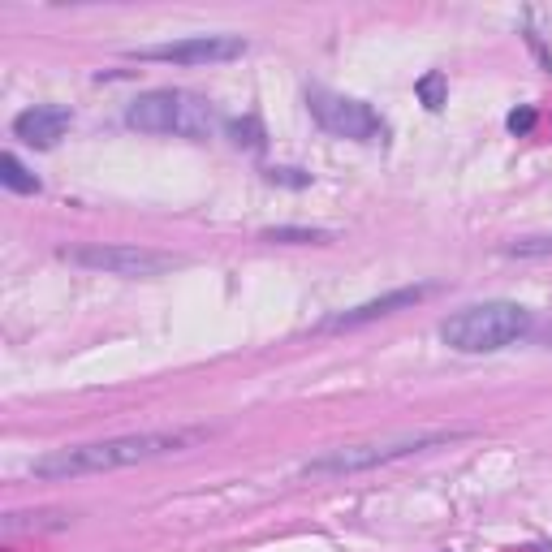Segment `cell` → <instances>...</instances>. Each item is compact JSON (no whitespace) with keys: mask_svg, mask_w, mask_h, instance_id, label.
Returning a JSON list of instances; mask_svg holds the SVG:
<instances>
[{"mask_svg":"<svg viewBox=\"0 0 552 552\" xmlns=\"http://www.w3.org/2000/svg\"><path fill=\"white\" fill-rule=\"evenodd\" d=\"M212 440V427H151V432H130V436H108V440H87V445H65L52 449L44 458L31 462L35 479L61 483V479H82V475H104V471H126V466H143L156 458H173Z\"/></svg>","mask_w":552,"mask_h":552,"instance_id":"obj_1","label":"cell"},{"mask_svg":"<svg viewBox=\"0 0 552 552\" xmlns=\"http://www.w3.org/2000/svg\"><path fill=\"white\" fill-rule=\"evenodd\" d=\"M535 333V315L522 302L492 298V302H471V307L453 311L440 324V341L458 354H496L509 345L527 341Z\"/></svg>","mask_w":552,"mask_h":552,"instance_id":"obj_2","label":"cell"},{"mask_svg":"<svg viewBox=\"0 0 552 552\" xmlns=\"http://www.w3.org/2000/svg\"><path fill=\"white\" fill-rule=\"evenodd\" d=\"M126 126L138 134H173V138H212L220 117L216 108L203 100L195 91H182V87H156V91H143L134 95L130 108H126Z\"/></svg>","mask_w":552,"mask_h":552,"instance_id":"obj_3","label":"cell"},{"mask_svg":"<svg viewBox=\"0 0 552 552\" xmlns=\"http://www.w3.org/2000/svg\"><path fill=\"white\" fill-rule=\"evenodd\" d=\"M466 432H406V436H384V440H363V445H337L320 453V458H307L298 466L302 479H341V475H358V471H376V466L414 458V453L440 449L462 440Z\"/></svg>","mask_w":552,"mask_h":552,"instance_id":"obj_4","label":"cell"},{"mask_svg":"<svg viewBox=\"0 0 552 552\" xmlns=\"http://www.w3.org/2000/svg\"><path fill=\"white\" fill-rule=\"evenodd\" d=\"M61 259L87 272H104V276H160L182 268L177 255L151 251V246H134V242H82V246H61Z\"/></svg>","mask_w":552,"mask_h":552,"instance_id":"obj_5","label":"cell"},{"mask_svg":"<svg viewBox=\"0 0 552 552\" xmlns=\"http://www.w3.org/2000/svg\"><path fill=\"white\" fill-rule=\"evenodd\" d=\"M307 113L315 117V126L328 130L333 138H350V143H384L389 138V121L367 100H354V95H341L328 87L307 91Z\"/></svg>","mask_w":552,"mask_h":552,"instance_id":"obj_6","label":"cell"},{"mask_svg":"<svg viewBox=\"0 0 552 552\" xmlns=\"http://www.w3.org/2000/svg\"><path fill=\"white\" fill-rule=\"evenodd\" d=\"M246 52L242 35H186L173 44H147L130 48V61H156V65H220V61H238Z\"/></svg>","mask_w":552,"mask_h":552,"instance_id":"obj_7","label":"cell"},{"mask_svg":"<svg viewBox=\"0 0 552 552\" xmlns=\"http://www.w3.org/2000/svg\"><path fill=\"white\" fill-rule=\"evenodd\" d=\"M432 294H436V285H406V289H389V294L367 298V302H358V307H350V311L328 315V320H324L320 328H324V333H337V328H363V324H376V320H384V315H393V311L419 307V302H423V298H432Z\"/></svg>","mask_w":552,"mask_h":552,"instance_id":"obj_8","label":"cell"},{"mask_svg":"<svg viewBox=\"0 0 552 552\" xmlns=\"http://www.w3.org/2000/svg\"><path fill=\"white\" fill-rule=\"evenodd\" d=\"M69 126H74V113H69L65 104H35L13 117V138H22V143L35 151H48L61 143Z\"/></svg>","mask_w":552,"mask_h":552,"instance_id":"obj_9","label":"cell"},{"mask_svg":"<svg viewBox=\"0 0 552 552\" xmlns=\"http://www.w3.org/2000/svg\"><path fill=\"white\" fill-rule=\"evenodd\" d=\"M0 182H5L13 195H39V177L26 169V164L13 156V151H5V156H0Z\"/></svg>","mask_w":552,"mask_h":552,"instance_id":"obj_10","label":"cell"},{"mask_svg":"<svg viewBox=\"0 0 552 552\" xmlns=\"http://www.w3.org/2000/svg\"><path fill=\"white\" fill-rule=\"evenodd\" d=\"M264 242L315 246V242H333V233H328V229H302V225H276V229H264Z\"/></svg>","mask_w":552,"mask_h":552,"instance_id":"obj_11","label":"cell"},{"mask_svg":"<svg viewBox=\"0 0 552 552\" xmlns=\"http://www.w3.org/2000/svg\"><path fill=\"white\" fill-rule=\"evenodd\" d=\"M225 130L233 138V147H246V151H259L268 143V134H264V126H259L255 117H233V121H225Z\"/></svg>","mask_w":552,"mask_h":552,"instance_id":"obj_12","label":"cell"},{"mask_svg":"<svg viewBox=\"0 0 552 552\" xmlns=\"http://www.w3.org/2000/svg\"><path fill=\"white\" fill-rule=\"evenodd\" d=\"M414 91H419V100H423L427 108H440V104H445L449 82H445V74H440V69H432V74L419 78V87H414Z\"/></svg>","mask_w":552,"mask_h":552,"instance_id":"obj_13","label":"cell"},{"mask_svg":"<svg viewBox=\"0 0 552 552\" xmlns=\"http://www.w3.org/2000/svg\"><path fill=\"white\" fill-rule=\"evenodd\" d=\"M509 259H544L552 255V238H514L505 246Z\"/></svg>","mask_w":552,"mask_h":552,"instance_id":"obj_14","label":"cell"},{"mask_svg":"<svg viewBox=\"0 0 552 552\" xmlns=\"http://www.w3.org/2000/svg\"><path fill=\"white\" fill-rule=\"evenodd\" d=\"M52 514H9L5 518V535H22V531H44V527H57V522H44Z\"/></svg>","mask_w":552,"mask_h":552,"instance_id":"obj_15","label":"cell"},{"mask_svg":"<svg viewBox=\"0 0 552 552\" xmlns=\"http://www.w3.org/2000/svg\"><path fill=\"white\" fill-rule=\"evenodd\" d=\"M264 177H268L272 186H294V190L311 186V173H302V169H268Z\"/></svg>","mask_w":552,"mask_h":552,"instance_id":"obj_16","label":"cell"},{"mask_svg":"<svg viewBox=\"0 0 552 552\" xmlns=\"http://www.w3.org/2000/svg\"><path fill=\"white\" fill-rule=\"evenodd\" d=\"M535 126V108H522V113H509V130L514 134H527Z\"/></svg>","mask_w":552,"mask_h":552,"instance_id":"obj_17","label":"cell"},{"mask_svg":"<svg viewBox=\"0 0 552 552\" xmlns=\"http://www.w3.org/2000/svg\"><path fill=\"white\" fill-rule=\"evenodd\" d=\"M544 341H548V350H552V324H548V333H544Z\"/></svg>","mask_w":552,"mask_h":552,"instance_id":"obj_18","label":"cell"}]
</instances>
